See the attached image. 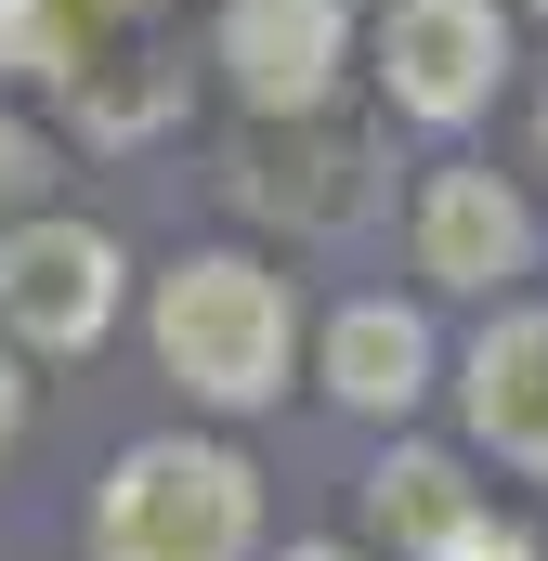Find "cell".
Wrapping results in <instances>:
<instances>
[{
  "instance_id": "cell-1",
  "label": "cell",
  "mask_w": 548,
  "mask_h": 561,
  "mask_svg": "<svg viewBox=\"0 0 548 561\" xmlns=\"http://www.w3.org/2000/svg\"><path fill=\"white\" fill-rule=\"evenodd\" d=\"M144 340H157V379L196 405V419H262L300 379V287L249 262V249H183L170 275H144Z\"/></svg>"
},
{
  "instance_id": "cell-2",
  "label": "cell",
  "mask_w": 548,
  "mask_h": 561,
  "mask_svg": "<svg viewBox=\"0 0 548 561\" xmlns=\"http://www.w3.org/2000/svg\"><path fill=\"white\" fill-rule=\"evenodd\" d=\"M92 561H262V470L222 444V431H144L105 457L92 483V523H79Z\"/></svg>"
},
{
  "instance_id": "cell-3",
  "label": "cell",
  "mask_w": 548,
  "mask_h": 561,
  "mask_svg": "<svg viewBox=\"0 0 548 561\" xmlns=\"http://www.w3.org/2000/svg\"><path fill=\"white\" fill-rule=\"evenodd\" d=\"M366 79L406 131L457 144L483 131L523 79V39H510V0H379L366 13Z\"/></svg>"
},
{
  "instance_id": "cell-4",
  "label": "cell",
  "mask_w": 548,
  "mask_h": 561,
  "mask_svg": "<svg viewBox=\"0 0 548 561\" xmlns=\"http://www.w3.org/2000/svg\"><path fill=\"white\" fill-rule=\"evenodd\" d=\"M132 327V249L92 209H26L0 222V340H26L39 366L105 353Z\"/></svg>"
},
{
  "instance_id": "cell-5",
  "label": "cell",
  "mask_w": 548,
  "mask_h": 561,
  "mask_svg": "<svg viewBox=\"0 0 548 561\" xmlns=\"http://www.w3.org/2000/svg\"><path fill=\"white\" fill-rule=\"evenodd\" d=\"M236 209L287 222V236H366L392 209V131L313 105V118H249L236 144Z\"/></svg>"
},
{
  "instance_id": "cell-6",
  "label": "cell",
  "mask_w": 548,
  "mask_h": 561,
  "mask_svg": "<svg viewBox=\"0 0 548 561\" xmlns=\"http://www.w3.org/2000/svg\"><path fill=\"white\" fill-rule=\"evenodd\" d=\"M406 262H418V287H444V300H510V287L548 262V222H536V196H523L510 170L444 157V170H418V196H406Z\"/></svg>"
},
{
  "instance_id": "cell-7",
  "label": "cell",
  "mask_w": 548,
  "mask_h": 561,
  "mask_svg": "<svg viewBox=\"0 0 548 561\" xmlns=\"http://www.w3.org/2000/svg\"><path fill=\"white\" fill-rule=\"evenodd\" d=\"M209 66H222V92L249 118H313L366 66V13L353 0H222L209 13Z\"/></svg>"
},
{
  "instance_id": "cell-8",
  "label": "cell",
  "mask_w": 548,
  "mask_h": 561,
  "mask_svg": "<svg viewBox=\"0 0 548 561\" xmlns=\"http://www.w3.org/2000/svg\"><path fill=\"white\" fill-rule=\"evenodd\" d=\"M444 405H457V444H470V457L548 483V300L510 287V300L470 327V353L444 366Z\"/></svg>"
},
{
  "instance_id": "cell-9",
  "label": "cell",
  "mask_w": 548,
  "mask_h": 561,
  "mask_svg": "<svg viewBox=\"0 0 548 561\" xmlns=\"http://www.w3.org/2000/svg\"><path fill=\"white\" fill-rule=\"evenodd\" d=\"M444 327H431V300H392V287H366V300H340L327 327H313V392L340 405V419H392L406 431L431 392H444Z\"/></svg>"
},
{
  "instance_id": "cell-10",
  "label": "cell",
  "mask_w": 548,
  "mask_h": 561,
  "mask_svg": "<svg viewBox=\"0 0 548 561\" xmlns=\"http://www.w3.org/2000/svg\"><path fill=\"white\" fill-rule=\"evenodd\" d=\"M483 523V483H470V444H392L366 470V549L379 561H444Z\"/></svg>"
},
{
  "instance_id": "cell-11",
  "label": "cell",
  "mask_w": 548,
  "mask_h": 561,
  "mask_svg": "<svg viewBox=\"0 0 548 561\" xmlns=\"http://www.w3.org/2000/svg\"><path fill=\"white\" fill-rule=\"evenodd\" d=\"M53 105H66V131H79V144L132 157V144H157L170 118H183V66H170V53H92Z\"/></svg>"
},
{
  "instance_id": "cell-12",
  "label": "cell",
  "mask_w": 548,
  "mask_h": 561,
  "mask_svg": "<svg viewBox=\"0 0 548 561\" xmlns=\"http://www.w3.org/2000/svg\"><path fill=\"white\" fill-rule=\"evenodd\" d=\"M92 66V0H0V79L66 92Z\"/></svg>"
},
{
  "instance_id": "cell-13",
  "label": "cell",
  "mask_w": 548,
  "mask_h": 561,
  "mask_svg": "<svg viewBox=\"0 0 548 561\" xmlns=\"http://www.w3.org/2000/svg\"><path fill=\"white\" fill-rule=\"evenodd\" d=\"M53 170H66V131H53L39 105H0V222L53 209Z\"/></svg>"
},
{
  "instance_id": "cell-14",
  "label": "cell",
  "mask_w": 548,
  "mask_h": 561,
  "mask_svg": "<svg viewBox=\"0 0 548 561\" xmlns=\"http://www.w3.org/2000/svg\"><path fill=\"white\" fill-rule=\"evenodd\" d=\"M26 366H39V353H26V340H0V470L26 457V419H39V379H26Z\"/></svg>"
},
{
  "instance_id": "cell-15",
  "label": "cell",
  "mask_w": 548,
  "mask_h": 561,
  "mask_svg": "<svg viewBox=\"0 0 548 561\" xmlns=\"http://www.w3.org/2000/svg\"><path fill=\"white\" fill-rule=\"evenodd\" d=\"M444 561H548V549L523 536V523H496V510H483V523H470V536H457Z\"/></svg>"
},
{
  "instance_id": "cell-16",
  "label": "cell",
  "mask_w": 548,
  "mask_h": 561,
  "mask_svg": "<svg viewBox=\"0 0 548 561\" xmlns=\"http://www.w3.org/2000/svg\"><path fill=\"white\" fill-rule=\"evenodd\" d=\"M262 561H379L366 536H287V549H262Z\"/></svg>"
},
{
  "instance_id": "cell-17",
  "label": "cell",
  "mask_w": 548,
  "mask_h": 561,
  "mask_svg": "<svg viewBox=\"0 0 548 561\" xmlns=\"http://www.w3.org/2000/svg\"><path fill=\"white\" fill-rule=\"evenodd\" d=\"M92 13H105V26H144V13H170V0H92Z\"/></svg>"
},
{
  "instance_id": "cell-18",
  "label": "cell",
  "mask_w": 548,
  "mask_h": 561,
  "mask_svg": "<svg viewBox=\"0 0 548 561\" xmlns=\"http://www.w3.org/2000/svg\"><path fill=\"white\" fill-rule=\"evenodd\" d=\"M510 13H548V0H510Z\"/></svg>"
},
{
  "instance_id": "cell-19",
  "label": "cell",
  "mask_w": 548,
  "mask_h": 561,
  "mask_svg": "<svg viewBox=\"0 0 548 561\" xmlns=\"http://www.w3.org/2000/svg\"><path fill=\"white\" fill-rule=\"evenodd\" d=\"M536 131H548V105H536Z\"/></svg>"
}]
</instances>
